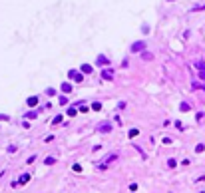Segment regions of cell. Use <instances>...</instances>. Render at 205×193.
<instances>
[{
    "mask_svg": "<svg viewBox=\"0 0 205 193\" xmlns=\"http://www.w3.org/2000/svg\"><path fill=\"white\" fill-rule=\"evenodd\" d=\"M34 161H36V155H30V157L26 159V163H28V165H30V163H34Z\"/></svg>",
    "mask_w": 205,
    "mask_h": 193,
    "instance_id": "83f0119b",
    "label": "cell"
},
{
    "mask_svg": "<svg viewBox=\"0 0 205 193\" xmlns=\"http://www.w3.org/2000/svg\"><path fill=\"white\" fill-rule=\"evenodd\" d=\"M203 149H205V145H203V143H199V145H197V147H195V151H199V153H201V151H203Z\"/></svg>",
    "mask_w": 205,
    "mask_h": 193,
    "instance_id": "1f68e13d",
    "label": "cell"
},
{
    "mask_svg": "<svg viewBox=\"0 0 205 193\" xmlns=\"http://www.w3.org/2000/svg\"><path fill=\"white\" fill-rule=\"evenodd\" d=\"M137 133H139V129H135V127H133V129H129V131H127V135H129V137H133V135H137Z\"/></svg>",
    "mask_w": 205,
    "mask_h": 193,
    "instance_id": "cb8c5ba5",
    "label": "cell"
},
{
    "mask_svg": "<svg viewBox=\"0 0 205 193\" xmlns=\"http://www.w3.org/2000/svg\"><path fill=\"white\" fill-rule=\"evenodd\" d=\"M58 102H60V106H66V104H68V96H64V94H62Z\"/></svg>",
    "mask_w": 205,
    "mask_h": 193,
    "instance_id": "7402d4cb",
    "label": "cell"
},
{
    "mask_svg": "<svg viewBox=\"0 0 205 193\" xmlns=\"http://www.w3.org/2000/svg\"><path fill=\"white\" fill-rule=\"evenodd\" d=\"M141 32L147 34V32H149V26H147V24H141Z\"/></svg>",
    "mask_w": 205,
    "mask_h": 193,
    "instance_id": "4316f807",
    "label": "cell"
},
{
    "mask_svg": "<svg viewBox=\"0 0 205 193\" xmlns=\"http://www.w3.org/2000/svg\"><path fill=\"white\" fill-rule=\"evenodd\" d=\"M179 110H181V112H189V110H191V106H189L187 102H181V104H179Z\"/></svg>",
    "mask_w": 205,
    "mask_h": 193,
    "instance_id": "9a60e30c",
    "label": "cell"
},
{
    "mask_svg": "<svg viewBox=\"0 0 205 193\" xmlns=\"http://www.w3.org/2000/svg\"><path fill=\"white\" fill-rule=\"evenodd\" d=\"M175 165H177V159H173V157H169V159H167V167H171V169H173Z\"/></svg>",
    "mask_w": 205,
    "mask_h": 193,
    "instance_id": "44dd1931",
    "label": "cell"
},
{
    "mask_svg": "<svg viewBox=\"0 0 205 193\" xmlns=\"http://www.w3.org/2000/svg\"><path fill=\"white\" fill-rule=\"evenodd\" d=\"M88 112H90V108H88V106H82V108H80V114H88Z\"/></svg>",
    "mask_w": 205,
    "mask_h": 193,
    "instance_id": "f546056e",
    "label": "cell"
},
{
    "mask_svg": "<svg viewBox=\"0 0 205 193\" xmlns=\"http://www.w3.org/2000/svg\"><path fill=\"white\" fill-rule=\"evenodd\" d=\"M141 60H145V62H147V60H153V54H151V52H147V50H145V52H143V54H141Z\"/></svg>",
    "mask_w": 205,
    "mask_h": 193,
    "instance_id": "5bb4252c",
    "label": "cell"
},
{
    "mask_svg": "<svg viewBox=\"0 0 205 193\" xmlns=\"http://www.w3.org/2000/svg\"><path fill=\"white\" fill-rule=\"evenodd\" d=\"M66 114H68V117H76V116H78V110H76V108H74V106H70V108H68V112H66Z\"/></svg>",
    "mask_w": 205,
    "mask_h": 193,
    "instance_id": "7c38bea8",
    "label": "cell"
},
{
    "mask_svg": "<svg viewBox=\"0 0 205 193\" xmlns=\"http://www.w3.org/2000/svg\"><path fill=\"white\" fill-rule=\"evenodd\" d=\"M201 10H205V2H203V4H197V6H193V8H191V12H201Z\"/></svg>",
    "mask_w": 205,
    "mask_h": 193,
    "instance_id": "e0dca14e",
    "label": "cell"
},
{
    "mask_svg": "<svg viewBox=\"0 0 205 193\" xmlns=\"http://www.w3.org/2000/svg\"><path fill=\"white\" fill-rule=\"evenodd\" d=\"M169 193H173V191H169Z\"/></svg>",
    "mask_w": 205,
    "mask_h": 193,
    "instance_id": "836d02e7",
    "label": "cell"
},
{
    "mask_svg": "<svg viewBox=\"0 0 205 193\" xmlns=\"http://www.w3.org/2000/svg\"><path fill=\"white\" fill-rule=\"evenodd\" d=\"M44 94L52 98V96H56V88H46V92H44Z\"/></svg>",
    "mask_w": 205,
    "mask_h": 193,
    "instance_id": "d6986e66",
    "label": "cell"
},
{
    "mask_svg": "<svg viewBox=\"0 0 205 193\" xmlns=\"http://www.w3.org/2000/svg\"><path fill=\"white\" fill-rule=\"evenodd\" d=\"M137 191V183H129V193Z\"/></svg>",
    "mask_w": 205,
    "mask_h": 193,
    "instance_id": "484cf974",
    "label": "cell"
},
{
    "mask_svg": "<svg viewBox=\"0 0 205 193\" xmlns=\"http://www.w3.org/2000/svg\"><path fill=\"white\" fill-rule=\"evenodd\" d=\"M114 127H112V123L110 121H102V123H98V131L100 133H110Z\"/></svg>",
    "mask_w": 205,
    "mask_h": 193,
    "instance_id": "277c9868",
    "label": "cell"
},
{
    "mask_svg": "<svg viewBox=\"0 0 205 193\" xmlns=\"http://www.w3.org/2000/svg\"><path fill=\"white\" fill-rule=\"evenodd\" d=\"M6 151H8V153H14V151H18V145H14V143H10V145L6 147Z\"/></svg>",
    "mask_w": 205,
    "mask_h": 193,
    "instance_id": "ffe728a7",
    "label": "cell"
},
{
    "mask_svg": "<svg viewBox=\"0 0 205 193\" xmlns=\"http://www.w3.org/2000/svg\"><path fill=\"white\" fill-rule=\"evenodd\" d=\"M175 127H177V129H183V127H185V125H183V123H181V121H179V119H177V121H175Z\"/></svg>",
    "mask_w": 205,
    "mask_h": 193,
    "instance_id": "4dcf8cb0",
    "label": "cell"
},
{
    "mask_svg": "<svg viewBox=\"0 0 205 193\" xmlns=\"http://www.w3.org/2000/svg\"><path fill=\"white\" fill-rule=\"evenodd\" d=\"M118 159H120V153H118V151H112V153L104 159V163H106V165H110V163H114V161H118Z\"/></svg>",
    "mask_w": 205,
    "mask_h": 193,
    "instance_id": "8992f818",
    "label": "cell"
},
{
    "mask_svg": "<svg viewBox=\"0 0 205 193\" xmlns=\"http://www.w3.org/2000/svg\"><path fill=\"white\" fill-rule=\"evenodd\" d=\"M199 78H201V80H205V72H199Z\"/></svg>",
    "mask_w": 205,
    "mask_h": 193,
    "instance_id": "d6a6232c",
    "label": "cell"
},
{
    "mask_svg": "<svg viewBox=\"0 0 205 193\" xmlns=\"http://www.w3.org/2000/svg\"><path fill=\"white\" fill-rule=\"evenodd\" d=\"M80 72L88 76V74H92V72H94V68H92L90 64H82V66H80Z\"/></svg>",
    "mask_w": 205,
    "mask_h": 193,
    "instance_id": "30bf717a",
    "label": "cell"
},
{
    "mask_svg": "<svg viewBox=\"0 0 205 193\" xmlns=\"http://www.w3.org/2000/svg\"><path fill=\"white\" fill-rule=\"evenodd\" d=\"M68 78L74 80V82H84V74L78 70H68Z\"/></svg>",
    "mask_w": 205,
    "mask_h": 193,
    "instance_id": "3957f363",
    "label": "cell"
},
{
    "mask_svg": "<svg viewBox=\"0 0 205 193\" xmlns=\"http://www.w3.org/2000/svg\"><path fill=\"white\" fill-rule=\"evenodd\" d=\"M38 102H40V98H38V96H30V98L26 100V104H28L30 108H34V106H38Z\"/></svg>",
    "mask_w": 205,
    "mask_h": 193,
    "instance_id": "9c48e42d",
    "label": "cell"
},
{
    "mask_svg": "<svg viewBox=\"0 0 205 193\" xmlns=\"http://www.w3.org/2000/svg\"><path fill=\"white\" fill-rule=\"evenodd\" d=\"M100 78L106 80V82H112V80H114V70H112V68H104V70L100 72Z\"/></svg>",
    "mask_w": 205,
    "mask_h": 193,
    "instance_id": "7a4b0ae2",
    "label": "cell"
},
{
    "mask_svg": "<svg viewBox=\"0 0 205 193\" xmlns=\"http://www.w3.org/2000/svg\"><path fill=\"white\" fill-rule=\"evenodd\" d=\"M92 110H94V112H100V110H102V104H100V102H94V104H92Z\"/></svg>",
    "mask_w": 205,
    "mask_h": 193,
    "instance_id": "603a6c76",
    "label": "cell"
},
{
    "mask_svg": "<svg viewBox=\"0 0 205 193\" xmlns=\"http://www.w3.org/2000/svg\"><path fill=\"white\" fill-rule=\"evenodd\" d=\"M38 114H40V110L36 108V110H30V112H26V114H24V117H26V119H36V117H38Z\"/></svg>",
    "mask_w": 205,
    "mask_h": 193,
    "instance_id": "ba28073f",
    "label": "cell"
},
{
    "mask_svg": "<svg viewBox=\"0 0 205 193\" xmlns=\"http://www.w3.org/2000/svg\"><path fill=\"white\" fill-rule=\"evenodd\" d=\"M96 66H110V58L104 56V54H100V56L96 58Z\"/></svg>",
    "mask_w": 205,
    "mask_h": 193,
    "instance_id": "5b68a950",
    "label": "cell"
},
{
    "mask_svg": "<svg viewBox=\"0 0 205 193\" xmlns=\"http://www.w3.org/2000/svg\"><path fill=\"white\" fill-rule=\"evenodd\" d=\"M44 163H46V165H54V163H56V157H54V155H48V157L44 159Z\"/></svg>",
    "mask_w": 205,
    "mask_h": 193,
    "instance_id": "2e32d148",
    "label": "cell"
},
{
    "mask_svg": "<svg viewBox=\"0 0 205 193\" xmlns=\"http://www.w3.org/2000/svg\"><path fill=\"white\" fill-rule=\"evenodd\" d=\"M30 177H32L30 173H22V175H20V179H18V183H20V185H26V183L30 181Z\"/></svg>",
    "mask_w": 205,
    "mask_h": 193,
    "instance_id": "8fae6325",
    "label": "cell"
},
{
    "mask_svg": "<svg viewBox=\"0 0 205 193\" xmlns=\"http://www.w3.org/2000/svg\"><path fill=\"white\" fill-rule=\"evenodd\" d=\"M44 141H46V143H50V141H54V133H50V135H46V137H44Z\"/></svg>",
    "mask_w": 205,
    "mask_h": 193,
    "instance_id": "d4e9b609",
    "label": "cell"
},
{
    "mask_svg": "<svg viewBox=\"0 0 205 193\" xmlns=\"http://www.w3.org/2000/svg\"><path fill=\"white\" fill-rule=\"evenodd\" d=\"M62 119H64V116H62V114L54 116V117H52V125H58V123H62Z\"/></svg>",
    "mask_w": 205,
    "mask_h": 193,
    "instance_id": "4fadbf2b",
    "label": "cell"
},
{
    "mask_svg": "<svg viewBox=\"0 0 205 193\" xmlns=\"http://www.w3.org/2000/svg\"><path fill=\"white\" fill-rule=\"evenodd\" d=\"M62 92H64V96H68V94H72V90H74V86L70 84V82H62Z\"/></svg>",
    "mask_w": 205,
    "mask_h": 193,
    "instance_id": "52a82bcc",
    "label": "cell"
},
{
    "mask_svg": "<svg viewBox=\"0 0 205 193\" xmlns=\"http://www.w3.org/2000/svg\"><path fill=\"white\" fill-rule=\"evenodd\" d=\"M145 48H147L145 40H135V42H131L129 52H131V54H143V52H145Z\"/></svg>",
    "mask_w": 205,
    "mask_h": 193,
    "instance_id": "6da1fadb",
    "label": "cell"
},
{
    "mask_svg": "<svg viewBox=\"0 0 205 193\" xmlns=\"http://www.w3.org/2000/svg\"><path fill=\"white\" fill-rule=\"evenodd\" d=\"M72 169H74V171H82V165H80V163H74Z\"/></svg>",
    "mask_w": 205,
    "mask_h": 193,
    "instance_id": "f1b7e54d",
    "label": "cell"
},
{
    "mask_svg": "<svg viewBox=\"0 0 205 193\" xmlns=\"http://www.w3.org/2000/svg\"><path fill=\"white\" fill-rule=\"evenodd\" d=\"M195 68H197L199 72H205V60L203 62H195Z\"/></svg>",
    "mask_w": 205,
    "mask_h": 193,
    "instance_id": "ac0fdd59",
    "label": "cell"
}]
</instances>
